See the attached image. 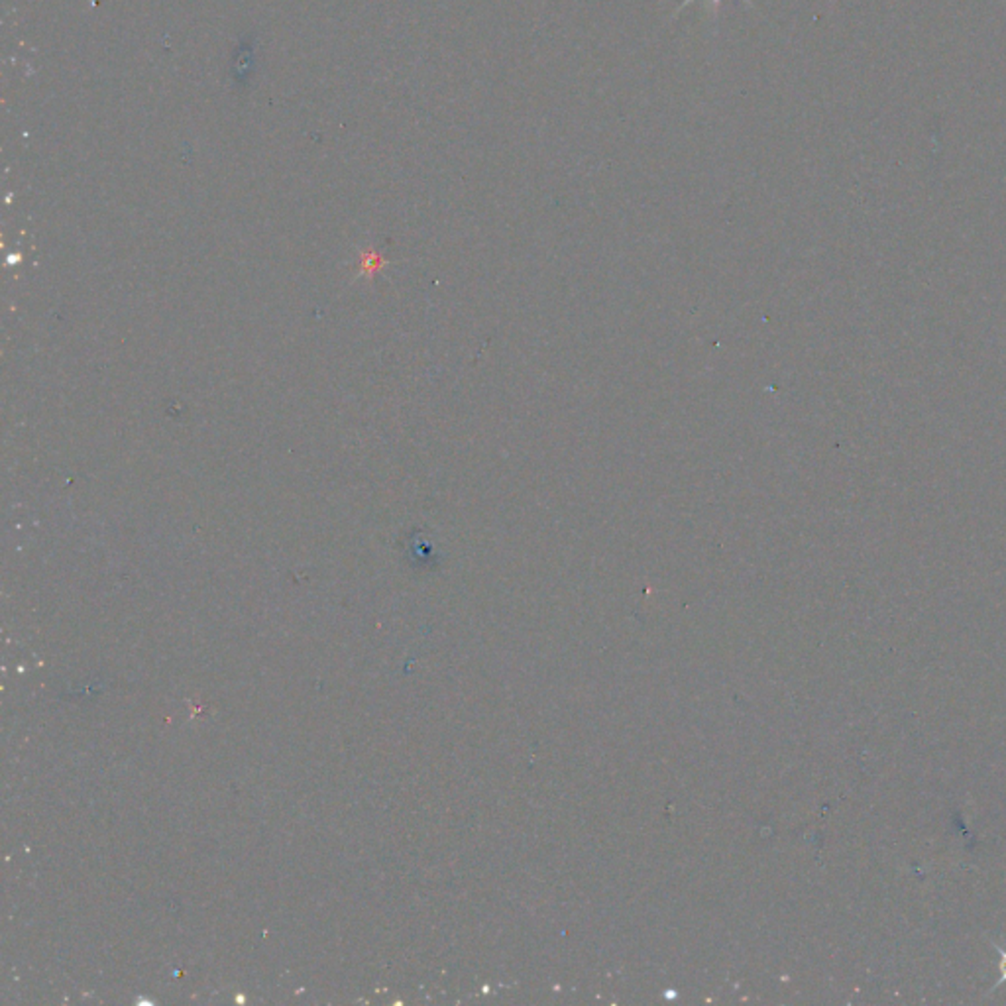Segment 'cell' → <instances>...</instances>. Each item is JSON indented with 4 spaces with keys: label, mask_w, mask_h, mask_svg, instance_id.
<instances>
[{
    "label": "cell",
    "mask_w": 1006,
    "mask_h": 1006,
    "mask_svg": "<svg viewBox=\"0 0 1006 1006\" xmlns=\"http://www.w3.org/2000/svg\"><path fill=\"white\" fill-rule=\"evenodd\" d=\"M692 3H696V0H682V3L678 5V8L672 13V18H678V14L682 13V10L687 8V6H690ZM742 3L747 5L749 8H755V5L751 3V0H742ZM706 5H707V10H710L712 20L717 22V16H720V10H722V0H706Z\"/></svg>",
    "instance_id": "6da1fadb"
},
{
    "label": "cell",
    "mask_w": 1006,
    "mask_h": 1006,
    "mask_svg": "<svg viewBox=\"0 0 1006 1006\" xmlns=\"http://www.w3.org/2000/svg\"><path fill=\"white\" fill-rule=\"evenodd\" d=\"M994 949H997L999 955H1001V964H999V967H1001V975H1002V977H1001V981L997 983V987H999V985H1002V983H1006V947L994 946Z\"/></svg>",
    "instance_id": "7a4b0ae2"
}]
</instances>
